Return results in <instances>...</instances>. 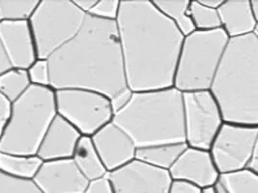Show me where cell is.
<instances>
[{
    "mask_svg": "<svg viewBox=\"0 0 258 193\" xmlns=\"http://www.w3.org/2000/svg\"><path fill=\"white\" fill-rule=\"evenodd\" d=\"M31 86L27 71L11 69L0 74V95L13 104Z\"/></svg>",
    "mask_w": 258,
    "mask_h": 193,
    "instance_id": "cell-22",
    "label": "cell"
},
{
    "mask_svg": "<svg viewBox=\"0 0 258 193\" xmlns=\"http://www.w3.org/2000/svg\"><path fill=\"white\" fill-rule=\"evenodd\" d=\"M209 91L224 122L258 126V33L229 39Z\"/></svg>",
    "mask_w": 258,
    "mask_h": 193,
    "instance_id": "cell-3",
    "label": "cell"
},
{
    "mask_svg": "<svg viewBox=\"0 0 258 193\" xmlns=\"http://www.w3.org/2000/svg\"><path fill=\"white\" fill-rule=\"evenodd\" d=\"M57 115L55 92L31 85L11 104V112L0 139V152L33 156L50 123Z\"/></svg>",
    "mask_w": 258,
    "mask_h": 193,
    "instance_id": "cell-5",
    "label": "cell"
},
{
    "mask_svg": "<svg viewBox=\"0 0 258 193\" xmlns=\"http://www.w3.org/2000/svg\"><path fill=\"white\" fill-rule=\"evenodd\" d=\"M227 193H258V174L247 169L220 174Z\"/></svg>",
    "mask_w": 258,
    "mask_h": 193,
    "instance_id": "cell-23",
    "label": "cell"
},
{
    "mask_svg": "<svg viewBox=\"0 0 258 193\" xmlns=\"http://www.w3.org/2000/svg\"><path fill=\"white\" fill-rule=\"evenodd\" d=\"M246 169L258 174V148H256L249 158Z\"/></svg>",
    "mask_w": 258,
    "mask_h": 193,
    "instance_id": "cell-34",
    "label": "cell"
},
{
    "mask_svg": "<svg viewBox=\"0 0 258 193\" xmlns=\"http://www.w3.org/2000/svg\"><path fill=\"white\" fill-rule=\"evenodd\" d=\"M112 122L127 133L137 148L186 142L183 93L174 87L134 92Z\"/></svg>",
    "mask_w": 258,
    "mask_h": 193,
    "instance_id": "cell-4",
    "label": "cell"
},
{
    "mask_svg": "<svg viewBox=\"0 0 258 193\" xmlns=\"http://www.w3.org/2000/svg\"><path fill=\"white\" fill-rule=\"evenodd\" d=\"M201 193H216L215 188L213 185H209V186H205L203 188H201Z\"/></svg>",
    "mask_w": 258,
    "mask_h": 193,
    "instance_id": "cell-38",
    "label": "cell"
},
{
    "mask_svg": "<svg viewBox=\"0 0 258 193\" xmlns=\"http://www.w3.org/2000/svg\"><path fill=\"white\" fill-rule=\"evenodd\" d=\"M167 193H201V188L183 181H172Z\"/></svg>",
    "mask_w": 258,
    "mask_h": 193,
    "instance_id": "cell-30",
    "label": "cell"
},
{
    "mask_svg": "<svg viewBox=\"0 0 258 193\" xmlns=\"http://www.w3.org/2000/svg\"><path fill=\"white\" fill-rule=\"evenodd\" d=\"M107 178L114 193H167L172 181L168 171L137 159L107 173Z\"/></svg>",
    "mask_w": 258,
    "mask_h": 193,
    "instance_id": "cell-11",
    "label": "cell"
},
{
    "mask_svg": "<svg viewBox=\"0 0 258 193\" xmlns=\"http://www.w3.org/2000/svg\"><path fill=\"white\" fill-rule=\"evenodd\" d=\"M47 60L54 91L84 89L111 98L128 87L115 21L86 15L77 35Z\"/></svg>",
    "mask_w": 258,
    "mask_h": 193,
    "instance_id": "cell-2",
    "label": "cell"
},
{
    "mask_svg": "<svg viewBox=\"0 0 258 193\" xmlns=\"http://www.w3.org/2000/svg\"><path fill=\"white\" fill-rule=\"evenodd\" d=\"M73 161L88 181L106 177L107 171L95 149L91 137L82 136L75 148Z\"/></svg>",
    "mask_w": 258,
    "mask_h": 193,
    "instance_id": "cell-18",
    "label": "cell"
},
{
    "mask_svg": "<svg viewBox=\"0 0 258 193\" xmlns=\"http://www.w3.org/2000/svg\"><path fill=\"white\" fill-rule=\"evenodd\" d=\"M200 3L208 8L218 10V8L223 4L224 0H199Z\"/></svg>",
    "mask_w": 258,
    "mask_h": 193,
    "instance_id": "cell-35",
    "label": "cell"
},
{
    "mask_svg": "<svg viewBox=\"0 0 258 193\" xmlns=\"http://www.w3.org/2000/svg\"><path fill=\"white\" fill-rule=\"evenodd\" d=\"M188 14L199 31H210L221 28V21L218 11L202 5L199 0L190 1Z\"/></svg>",
    "mask_w": 258,
    "mask_h": 193,
    "instance_id": "cell-24",
    "label": "cell"
},
{
    "mask_svg": "<svg viewBox=\"0 0 258 193\" xmlns=\"http://www.w3.org/2000/svg\"><path fill=\"white\" fill-rule=\"evenodd\" d=\"M120 0H98L88 15L106 21H116Z\"/></svg>",
    "mask_w": 258,
    "mask_h": 193,
    "instance_id": "cell-27",
    "label": "cell"
},
{
    "mask_svg": "<svg viewBox=\"0 0 258 193\" xmlns=\"http://www.w3.org/2000/svg\"><path fill=\"white\" fill-rule=\"evenodd\" d=\"M73 1L81 11L88 15L98 0H73Z\"/></svg>",
    "mask_w": 258,
    "mask_h": 193,
    "instance_id": "cell-33",
    "label": "cell"
},
{
    "mask_svg": "<svg viewBox=\"0 0 258 193\" xmlns=\"http://www.w3.org/2000/svg\"><path fill=\"white\" fill-rule=\"evenodd\" d=\"M55 92L57 115L82 134L92 136L113 119L109 98L90 90L62 89Z\"/></svg>",
    "mask_w": 258,
    "mask_h": 193,
    "instance_id": "cell-8",
    "label": "cell"
},
{
    "mask_svg": "<svg viewBox=\"0 0 258 193\" xmlns=\"http://www.w3.org/2000/svg\"><path fill=\"white\" fill-rule=\"evenodd\" d=\"M187 143H168L137 148L135 159L156 168L168 171L187 148Z\"/></svg>",
    "mask_w": 258,
    "mask_h": 193,
    "instance_id": "cell-19",
    "label": "cell"
},
{
    "mask_svg": "<svg viewBox=\"0 0 258 193\" xmlns=\"http://www.w3.org/2000/svg\"><path fill=\"white\" fill-rule=\"evenodd\" d=\"M90 137L107 173L125 166L136 157L134 141L112 121Z\"/></svg>",
    "mask_w": 258,
    "mask_h": 193,
    "instance_id": "cell-12",
    "label": "cell"
},
{
    "mask_svg": "<svg viewBox=\"0 0 258 193\" xmlns=\"http://www.w3.org/2000/svg\"><path fill=\"white\" fill-rule=\"evenodd\" d=\"M32 181L42 193H84L89 182L72 158L43 161Z\"/></svg>",
    "mask_w": 258,
    "mask_h": 193,
    "instance_id": "cell-13",
    "label": "cell"
},
{
    "mask_svg": "<svg viewBox=\"0 0 258 193\" xmlns=\"http://www.w3.org/2000/svg\"><path fill=\"white\" fill-rule=\"evenodd\" d=\"M228 41L222 28L184 37L173 87L181 93L209 90Z\"/></svg>",
    "mask_w": 258,
    "mask_h": 193,
    "instance_id": "cell-6",
    "label": "cell"
},
{
    "mask_svg": "<svg viewBox=\"0 0 258 193\" xmlns=\"http://www.w3.org/2000/svg\"><path fill=\"white\" fill-rule=\"evenodd\" d=\"M0 39L13 69L27 70L38 58L28 21L0 22Z\"/></svg>",
    "mask_w": 258,
    "mask_h": 193,
    "instance_id": "cell-15",
    "label": "cell"
},
{
    "mask_svg": "<svg viewBox=\"0 0 258 193\" xmlns=\"http://www.w3.org/2000/svg\"><path fill=\"white\" fill-rule=\"evenodd\" d=\"M43 164L37 155H16L0 152V172L13 178L32 181Z\"/></svg>",
    "mask_w": 258,
    "mask_h": 193,
    "instance_id": "cell-20",
    "label": "cell"
},
{
    "mask_svg": "<svg viewBox=\"0 0 258 193\" xmlns=\"http://www.w3.org/2000/svg\"><path fill=\"white\" fill-rule=\"evenodd\" d=\"M11 103L0 95V139L10 117Z\"/></svg>",
    "mask_w": 258,
    "mask_h": 193,
    "instance_id": "cell-31",
    "label": "cell"
},
{
    "mask_svg": "<svg viewBox=\"0 0 258 193\" xmlns=\"http://www.w3.org/2000/svg\"><path fill=\"white\" fill-rule=\"evenodd\" d=\"M168 173L172 181H187L200 188L213 185L220 176L209 151L188 146Z\"/></svg>",
    "mask_w": 258,
    "mask_h": 193,
    "instance_id": "cell-14",
    "label": "cell"
},
{
    "mask_svg": "<svg viewBox=\"0 0 258 193\" xmlns=\"http://www.w3.org/2000/svg\"><path fill=\"white\" fill-rule=\"evenodd\" d=\"M258 148V126L224 122L209 152L219 174L246 169Z\"/></svg>",
    "mask_w": 258,
    "mask_h": 193,
    "instance_id": "cell-10",
    "label": "cell"
},
{
    "mask_svg": "<svg viewBox=\"0 0 258 193\" xmlns=\"http://www.w3.org/2000/svg\"><path fill=\"white\" fill-rule=\"evenodd\" d=\"M11 69H13L11 63H10L9 58H8V55L6 53L5 48L2 44V41L0 39V74H2L3 72H7Z\"/></svg>",
    "mask_w": 258,
    "mask_h": 193,
    "instance_id": "cell-32",
    "label": "cell"
},
{
    "mask_svg": "<svg viewBox=\"0 0 258 193\" xmlns=\"http://www.w3.org/2000/svg\"><path fill=\"white\" fill-rule=\"evenodd\" d=\"M157 9L175 24L184 37L196 31V27L188 14L190 0H153Z\"/></svg>",
    "mask_w": 258,
    "mask_h": 193,
    "instance_id": "cell-21",
    "label": "cell"
},
{
    "mask_svg": "<svg viewBox=\"0 0 258 193\" xmlns=\"http://www.w3.org/2000/svg\"><path fill=\"white\" fill-rule=\"evenodd\" d=\"M250 10L255 19L258 20V0H249Z\"/></svg>",
    "mask_w": 258,
    "mask_h": 193,
    "instance_id": "cell-36",
    "label": "cell"
},
{
    "mask_svg": "<svg viewBox=\"0 0 258 193\" xmlns=\"http://www.w3.org/2000/svg\"><path fill=\"white\" fill-rule=\"evenodd\" d=\"M214 188H215V191L216 193H227L225 187L223 186V183L220 181V180L218 179V181H216L214 184H213Z\"/></svg>",
    "mask_w": 258,
    "mask_h": 193,
    "instance_id": "cell-37",
    "label": "cell"
},
{
    "mask_svg": "<svg viewBox=\"0 0 258 193\" xmlns=\"http://www.w3.org/2000/svg\"><path fill=\"white\" fill-rule=\"evenodd\" d=\"M185 141L188 147L209 151L224 120L209 90L183 93Z\"/></svg>",
    "mask_w": 258,
    "mask_h": 193,
    "instance_id": "cell-9",
    "label": "cell"
},
{
    "mask_svg": "<svg viewBox=\"0 0 258 193\" xmlns=\"http://www.w3.org/2000/svg\"><path fill=\"white\" fill-rule=\"evenodd\" d=\"M84 193H114V190L106 175L101 179L89 181Z\"/></svg>",
    "mask_w": 258,
    "mask_h": 193,
    "instance_id": "cell-29",
    "label": "cell"
},
{
    "mask_svg": "<svg viewBox=\"0 0 258 193\" xmlns=\"http://www.w3.org/2000/svg\"><path fill=\"white\" fill-rule=\"evenodd\" d=\"M133 93L134 92L130 89L129 87H127L126 89L120 91L116 95L109 98L111 109L114 114H116L117 112L126 108V106L129 104L133 96Z\"/></svg>",
    "mask_w": 258,
    "mask_h": 193,
    "instance_id": "cell-28",
    "label": "cell"
},
{
    "mask_svg": "<svg viewBox=\"0 0 258 193\" xmlns=\"http://www.w3.org/2000/svg\"><path fill=\"white\" fill-rule=\"evenodd\" d=\"M82 134L70 123L56 115L47 128L37 156L43 161L72 158Z\"/></svg>",
    "mask_w": 258,
    "mask_h": 193,
    "instance_id": "cell-16",
    "label": "cell"
},
{
    "mask_svg": "<svg viewBox=\"0 0 258 193\" xmlns=\"http://www.w3.org/2000/svg\"><path fill=\"white\" fill-rule=\"evenodd\" d=\"M116 25L133 92L173 87L184 36L151 0H120Z\"/></svg>",
    "mask_w": 258,
    "mask_h": 193,
    "instance_id": "cell-1",
    "label": "cell"
},
{
    "mask_svg": "<svg viewBox=\"0 0 258 193\" xmlns=\"http://www.w3.org/2000/svg\"><path fill=\"white\" fill-rule=\"evenodd\" d=\"M4 21V13L2 9V0H0V22Z\"/></svg>",
    "mask_w": 258,
    "mask_h": 193,
    "instance_id": "cell-39",
    "label": "cell"
},
{
    "mask_svg": "<svg viewBox=\"0 0 258 193\" xmlns=\"http://www.w3.org/2000/svg\"><path fill=\"white\" fill-rule=\"evenodd\" d=\"M0 193H42L33 181L13 178L0 172Z\"/></svg>",
    "mask_w": 258,
    "mask_h": 193,
    "instance_id": "cell-25",
    "label": "cell"
},
{
    "mask_svg": "<svg viewBox=\"0 0 258 193\" xmlns=\"http://www.w3.org/2000/svg\"><path fill=\"white\" fill-rule=\"evenodd\" d=\"M217 11L221 28L229 39L258 33V20L251 13L249 0H224Z\"/></svg>",
    "mask_w": 258,
    "mask_h": 193,
    "instance_id": "cell-17",
    "label": "cell"
},
{
    "mask_svg": "<svg viewBox=\"0 0 258 193\" xmlns=\"http://www.w3.org/2000/svg\"><path fill=\"white\" fill-rule=\"evenodd\" d=\"M26 71L31 85L49 87V68L47 59L37 58Z\"/></svg>",
    "mask_w": 258,
    "mask_h": 193,
    "instance_id": "cell-26",
    "label": "cell"
},
{
    "mask_svg": "<svg viewBox=\"0 0 258 193\" xmlns=\"http://www.w3.org/2000/svg\"><path fill=\"white\" fill-rule=\"evenodd\" d=\"M86 14L73 0H40L28 20L37 57L47 59L81 29Z\"/></svg>",
    "mask_w": 258,
    "mask_h": 193,
    "instance_id": "cell-7",
    "label": "cell"
}]
</instances>
